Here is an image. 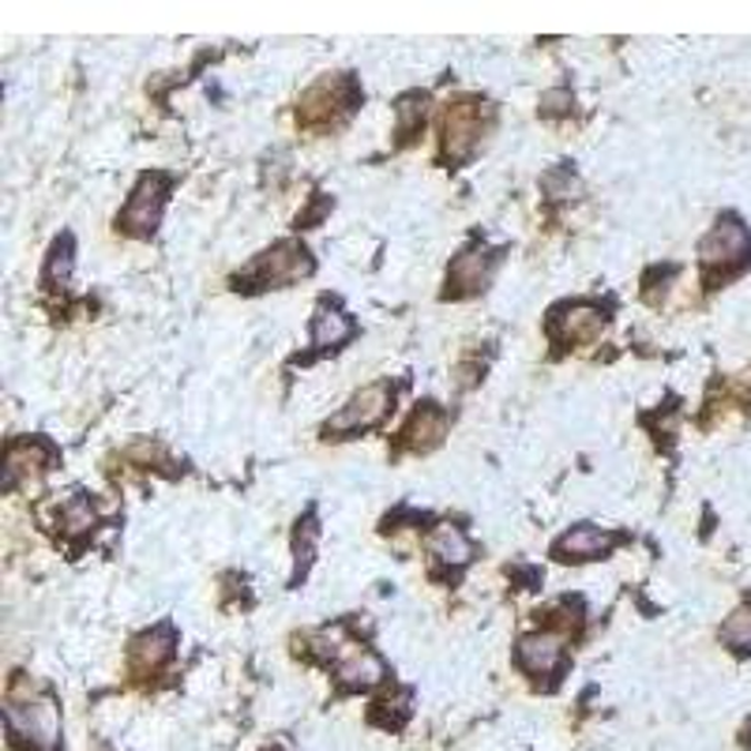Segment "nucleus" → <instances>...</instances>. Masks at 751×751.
<instances>
[{
	"label": "nucleus",
	"mask_w": 751,
	"mask_h": 751,
	"mask_svg": "<svg viewBox=\"0 0 751 751\" xmlns=\"http://www.w3.org/2000/svg\"><path fill=\"white\" fill-rule=\"evenodd\" d=\"M334 677H339V684L346 691H364L372 684H380L383 677H388V665H383L380 654H372L369 647H342L339 658H334Z\"/></svg>",
	"instance_id": "obj_15"
},
{
	"label": "nucleus",
	"mask_w": 751,
	"mask_h": 751,
	"mask_svg": "<svg viewBox=\"0 0 751 751\" xmlns=\"http://www.w3.org/2000/svg\"><path fill=\"white\" fill-rule=\"evenodd\" d=\"M57 462V448L46 440H16L8 443V459H4V489L12 492L19 481H34L42 478L46 470H53Z\"/></svg>",
	"instance_id": "obj_11"
},
{
	"label": "nucleus",
	"mask_w": 751,
	"mask_h": 751,
	"mask_svg": "<svg viewBox=\"0 0 751 751\" xmlns=\"http://www.w3.org/2000/svg\"><path fill=\"white\" fill-rule=\"evenodd\" d=\"M515 661L522 673L533 680L557 677L563 669V661H568V647H563V635H557V631H530V635L519 639Z\"/></svg>",
	"instance_id": "obj_9"
},
{
	"label": "nucleus",
	"mask_w": 751,
	"mask_h": 751,
	"mask_svg": "<svg viewBox=\"0 0 751 751\" xmlns=\"http://www.w3.org/2000/svg\"><path fill=\"white\" fill-rule=\"evenodd\" d=\"M173 647H177V631L170 624H158L151 631H143V635H136L132 647H128V669H132V677L158 673V669L173 658Z\"/></svg>",
	"instance_id": "obj_14"
},
{
	"label": "nucleus",
	"mask_w": 751,
	"mask_h": 751,
	"mask_svg": "<svg viewBox=\"0 0 751 751\" xmlns=\"http://www.w3.org/2000/svg\"><path fill=\"white\" fill-rule=\"evenodd\" d=\"M751 260V233L737 219H718V226L699 241V263L703 274L714 282L718 271H737Z\"/></svg>",
	"instance_id": "obj_6"
},
{
	"label": "nucleus",
	"mask_w": 751,
	"mask_h": 751,
	"mask_svg": "<svg viewBox=\"0 0 751 751\" xmlns=\"http://www.w3.org/2000/svg\"><path fill=\"white\" fill-rule=\"evenodd\" d=\"M448 410H440L437 402H418V410L410 413V421L399 432V451H432L440 448V440L448 437Z\"/></svg>",
	"instance_id": "obj_13"
},
{
	"label": "nucleus",
	"mask_w": 751,
	"mask_h": 751,
	"mask_svg": "<svg viewBox=\"0 0 751 751\" xmlns=\"http://www.w3.org/2000/svg\"><path fill=\"white\" fill-rule=\"evenodd\" d=\"M424 549H429V557L437 560V563H443V568H451V571H459V568H467L470 563V557H473V545L467 541V533H462L459 527H437L429 533V541H424Z\"/></svg>",
	"instance_id": "obj_16"
},
{
	"label": "nucleus",
	"mask_w": 751,
	"mask_h": 751,
	"mask_svg": "<svg viewBox=\"0 0 751 751\" xmlns=\"http://www.w3.org/2000/svg\"><path fill=\"white\" fill-rule=\"evenodd\" d=\"M617 545H620V533L601 530L594 522H579V527H571L568 533H560V538L552 541V557L563 563H582V560L609 557Z\"/></svg>",
	"instance_id": "obj_10"
},
{
	"label": "nucleus",
	"mask_w": 751,
	"mask_h": 751,
	"mask_svg": "<svg viewBox=\"0 0 751 751\" xmlns=\"http://www.w3.org/2000/svg\"><path fill=\"white\" fill-rule=\"evenodd\" d=\"M489 121H492V106L478 94H462V98H454V102L443 106V113H440V151H443V158H451V162L470 158L473 151H478Z\"/></svg>",
	"instance_id": "obj_4"
},
{
	"label": "nucleus",
	"mask_w": 751,
	"mask_h": 751,
	"mask_svg": "<svg viewBox=\"0 0 751 751\" xmlns=\"http://www.w3.org/2000/svg\"><path fill=\"white\" fill-rule=\"evenodd\" d=\"M4 718H8V733L27 751H57V744H61V714H57V703L49 695H42V691L34 695V684L27 688V695L23 688L12 684Z\"/></svg>",
	"instance_id": "obj_1"
},
{
	"label": "nucleus",
	"mask_w": 751,
	"mask_h": 751,
	"mask_svg": "<svg viewBox=\"0 0 751 751\" xmlns=\"http://www.w3.org/2000/svg\"><path fill=\"white\" fill-rule=\"evenodd\" d=\"M394 117H399V124H394V136H399V143H410L413 136L421 132V124H424V94L421 91L402 94L399 106H394Z\"/></svg>",
	"instance_id": "obj_18"
},
{
	"label": "nucleus",
	"mask_w": 751,
	"mask_h": 751,
	"mask_svg": "<svg viewBox=\"0 0 751 751\" xmlns=\"http://www.w3.org/2000/svg\"><path fill=\"white\" fill-rule=\"evenodd\" d=\"M316 538H320V527H316V519L309 515L304 522H298V533H293V587L309 575V563H312V552H316Z\"/></svg>",
	"instance_id": "obj_19"
},
{
	"label": "nucleus",
	"mask_w": 751,
	"mask_h": 751,
	"mask_svg": "<svg viewBox=\"0 0 751 751\" xmlns=\"http://www.w3.org/2000/svg\"><path fill=\"white\" fill-rule=\"evenodd\" d=\"M166 192H170V177L143 173L140 184H136V192L128 196L124 211L117 214V230L128 237H151L158 230V219H162Z\"/></svg>",
	"instance_id": "obj_7"
},
{
	"label": "nucleus",
	"mask_w": 751,
	"mask_h": 751,
	"mask_svg": "<svg viewBox=\"0 0 751 751\" xmlns=\"http://www.w3.org/2000/svg\"><path fill=\"white\" fill-rule=\"evenodd\" d=\"M350 334H353V320L339 309H328V304H323L309 323V342L316 350H334V346H342Z\"/></svg>",
	"instance_id": "obj_17"
},
{
	"label": "nucleus",
	"mask_w": 751,
	"mask_h": 751,
	"mask_svg": "<svg viewBox=\"0 0 751 751\" xmlns=\"http://www.w3.org/2000/svg\"><path fill=\"white\" fill-rule=\"evenodd\" d=\"M721 642L740 650V654H751V601H744V605L721 624Z\"/></svg>",
	"instance_id": "obj_20"
},
{
	"label": "nucleus",
	"mask_w": 751,
	"mask_h": 751,
	"mask_svg": "<svg viewBox=\"0 0 751 751\" xmlns=\"http://www.w3.org/2000/svg\"><path fill=\"white\" fill-rule=\"evenodd\" d=\"M391 410H394V388L388 380H376L369 388H361L328 424H323V440H350V437H358V432H369L388 418Z\"/></svg>",
	"instance_id": "obj_5"
},
{
	"label": "nucleus",
	"mask_w": 751,
	"mask_h": 751,
	"mask_svg": "<svg viewBox=\"0 0 751 751\" xmlns=\"http://www.w3.org/2000/svg\"><path fill=\"white\" fill-rule=\"evenodd\" d=\"M605 309L594 301H568V304H557V309L549 312V339L557 346H582V342H594L601 331H605Z\"/></svg>",
	"instance_id": "obj_8"
},
{
	"label": "nucleus",
	"mask_w": 751,
	"mask_h": 751,
	"mask_svg": "<svg viewBox=\"0 0 751 751\" xmlns=\"http://www.w3.org/2000/svg\"><path fill=\"white\" fill-rule=\"evenodd\" d=\"M503 252H462L459 260L451 263L448 271V290H443V298H473V293H481L492 279V271H497Z\"/></svg>",
	"instance_id": "obj_12"
},
{
	"label": "nucleus",
	"mask_w": 751,
	"mask_h": 751,
	"mask_svg": "<svg viewBox=\"0 0 751 751\" xmlns=\"http://www.w3.org/2000/svg\"><path fill=\"white\" fill-rule=\"evenodd\" d=\"M304 274H312L309 249L298 241H279L256 256L241 274H233V290H244V293L282 290V286H293L298 279H304Z\"/></svg>",
	"instance_id": "obj_3"
},
{
	"label": "nucleus",
	"mask_w": 751,
	"mask_h": 751,
	"mask_svg": "<svg viewBox=\"0 0 751 751\" xmlns=\"http://www.w3.org/2000/svg\"><path fill=\"white\" fill-rule=\"evenodd\" d=\"M361 102V87L350 72L339 76H320L298 102V124L309 132H323V128L342 124L346 117L358 110Z\"/></svg>",
	"instance_id": "obj_2"
}]
</instances>
